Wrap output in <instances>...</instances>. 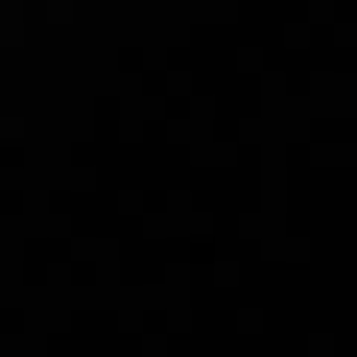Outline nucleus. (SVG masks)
Segmentation results:
<instances>
[{
  "instance_id": "f257e3e1",
  "label": "nucleus",
  "mask_w": 357,
  "mask_h": 357,
  "mask_svg": "<svg viewBox=\"0 0 357 357\" xmlns=\"http://www.w3.org/2000/svg\"><path fill=\"white\" fill-rule=\"evenodd\" d=\"M0 24H24V0H0Z\"/></svg>"
}]
</instances>
